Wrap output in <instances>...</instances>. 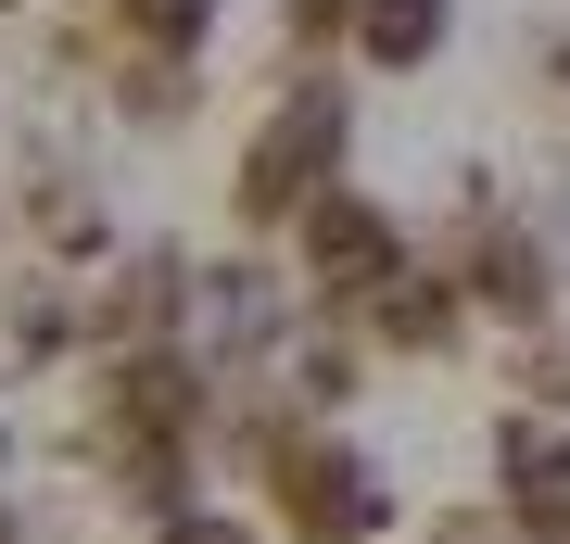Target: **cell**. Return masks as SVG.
Returning <instances> with one entry per match:
<instances>
[{
  "mask_svg": "<svg viewBox=\"0 0 570 544\" xmlns=\"http://www.w3.org/2000/svg\"><path fill=\"white\" fill-rule=\"evenodd\" d=\"M330 165H343V77H292L242 140V216H305L317 190H343Z\"/></svg>",
  "mask_w": 570,
  "mask_h": 544,
  "instance_id": "1",
  "label": "cell"
},
{
  "mask_svg": "<svg viewBox=\"0 0 570 544\" xmlns=\"http://www.w3.org/2000/svg\"><path fill=\"white\" fill-rule=\"evenodd\" d=\"M279 506H292L317 544H343V532H381V520H393L381 468H367L355 444H292V456H279Z\"/></svg>",
  "mask_w": 570,
  "mask_h": 544,
  "instance_id": "2",
  "label": "cell"
},
{
  "mask_svg": "<svg viewBox=\"0 0 570 544\" xmlns=\"http://www.w3.org/2000/svg\"><path fill=\"white\" fill-rule=\"evenodd\" d=\"M508 520L520 532H546V520H570V431H546V418H508Z\"/></svg>",
  "mask_w": 570,
  "mask_h": 544,
  "instance_id": "3",
  "label": "cell"
},
{
  "mask_svg": "<svg viewBox=\"0 0 570 544\" xmlns=\"http://www.w3.org/2000/svg\"><path fill=\"white\" fill-rule=\"evenodd\" d=\"M444 26H456V0H355V63H431L444 51Z\"/></svg>",
  "mask_w": 570,
  "mask_h": 544,
  "instance_id": "4",
  "label": "cell"
},
{
  "mask_svg": "<svg viewBox=\"0 0 570 544\" xmlns=\"http://www.w3.org/2000/svg\"><path fill=\"white\" fill-rule=\"evenodd\" d=\"M216 26V0H127V39H140V63H190Z\"/></svg>",
  "mask_w": 570,
  "mask_h": 544,
  "instance_id": "5",
  "label": "cell"
},
{
  "mask_svg": "<svg viewBox=\"0 0 570 544\" xmlns=\"http://www.w3.org/2000/svg\"><path fill=\"white\" fill-rule=\"evenodd\" d=\"M165 544H254V532L228 520V506H190V520H165Z\"/></svg>",
  "mask_w": 570,
  "mask_h": 544,
  "instance_id": "6",
  "label": "cell"
},
{
  "mask_svg": "<svg viewBox=\"0 0 570 544\" xmlns=\"http://www.w3.org/2000/svg\"><path fill=\"white\" fill-rule=\"evenodd\" d=\"M546 63H558V77H570V39H558V51H546Z\"/></svg>",
  "mask_w": 570,
  "mask_h": 544,
  "instance_id": "7",
  "label": "cell"
}]
</instances>
